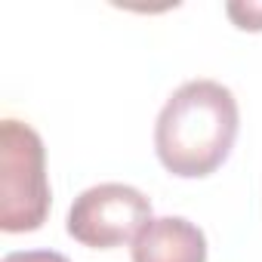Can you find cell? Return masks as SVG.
<instances>
[{
    "instance_id": "cell-1",
    "label": "cell",
    "mask_w": 262,
    "mask_h": 262,
    "mask_svg": "<svg viewBox=\"0 0 262 262\" xmlns=\"http://www.w3.org/2000/svg\"><path fill=\"white\" fill-rule=\"evenodd\" d=\"M237 136V102L216 80L182 83L158 114L155 151L182 179H201L222 167Z\"/></svg>"
},
{
    "instance_id": "cell-3",
    "label": "cell",
    "mask_w": 262,
    "mask_h": 262,
    "mask_svg": "<svg viewBox=\"0 0 262 262\" xmlns=\"http://www.w3.org/2000/svg\"><path fill=\"white\" fill-rule=\"evenodd\" d=\"M151 222V201L123 182H102L80 191L68 210V234L93 250L136 241Z\"/></svg>"
},
{
    "instance_id": "cell-5",
    "label": "cell",
    "mask_w": 262,
    "mask_h": 262,
    "mask_svg": "<svg viewBox=\"0 0 262 262\" xmlns=\"http://www.w3.org/2000/svg\"><path fill=\"white\" fill-rule=\"evenodd\" d=\"M228 16L237 22V28L244 31H262V4H231Z\"/></svg>"
},
{
    "instance_id": "cell-6",
    "label": "cell",
    "mask_w": 262,
    "mask_h": 262,
    "mask_svg": "<svg viewBox=\"0 0 262 262\" xmlns=\"http://www.w3.org/2000/svg\"><path fill=\"white\" fill-rule=\"evenodd\" d=\"M4 262H71V259H65L62 253H53V250H25V253L4 256Z\"/></svg>"
},
{
    "instance_id": "cell-4",
    "label": "cell",
    "mask_w": 262,
    "mask_h": 262,
    "mask_svg": "<svg viewBox=\"0 0 262 262\" xmlns=\"http://www.w3.org/2000/svg\"><path fill=\"white\" fill-rule=\"evenodd\" d=\"M133 262H207V237L182 216L151 219L133 241Z\"/></svg>"
},
{
    "instance_id": "cell-2",
    "label": "cell",
    "mask_w": 262,
    "mask_h": 262,
    "mask_svg": "<svg viewBox=\"0 0 262 262\" xmlns=\"http://www.w3.org/2000/svg\"><path fill=\"white\" fill-rule=\"evenodd\" d=\"M50 213L43 139L22 120L0 123V228L37 231Z\"/></svg>"
}]
</instances>
